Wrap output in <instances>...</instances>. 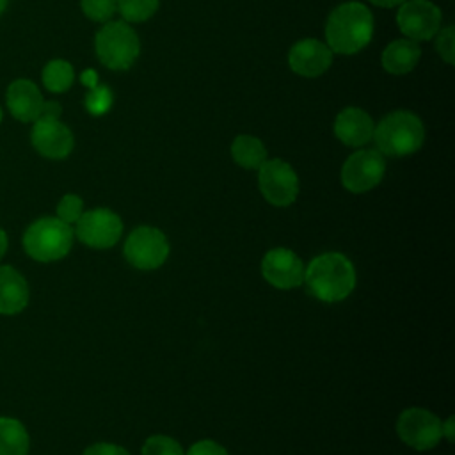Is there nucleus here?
Wrapping results in <instances>:
<instances>
[{"label": "nucleus", "mask_w": 455, "mask_h": 455, "mask_svg": "<svg viewBox=\"0 0 455 455\" xmlns=\"http://www.w3.org/2000/svg\"><path fill=\"white\" fill-rule=\"evenodd\" d=\"M373 14L361 2L339 4L327 18L325 44L332 53L354 55L361 52L373 37Z\"/></svg>", "instance_id": "1"}, {"label": "nucleus", "mask_w": 455, "mask_h": 455, "mask_svg": "<svg viewBox=\"0 0 455 455\" xmlns=\"http://www.w3.org/2000/svg\"><path fill=\"white\" fill-rule=\"evenodd\" d=\"M304 281L318 300L338 302L355 288V268L341 252H325L304 268Z\"/></svg>", "instance_id": "2"}, {"label": "nucleus", "mask_w": 455, "mask_h": 455, "mask_svg": "<svg viewBox=\"0 0 455 455\" xmlns=\"http://www.w3.org/2000/svg\"><path fill=\"white\" fill-rule=\"evenodd\" d=\"M377 151L386 156H407L416 153L425 142V126L421 119L409 110L387 114L373 128Z\"/></svg>", "instance_id": "3"}, {"label": "nucleus", "mask_w": 455, "mask_h": 455, "mask_svg": "<svg viewBox=\"0 0 455 455\" xmlns=\"http://www.w3.org/2000/svg\"><path fill=\"white\" fill-rule=\"evenodd\" d=\"M94 48L105 68L123 71L135 64L140 53V41L126 21H107L96 32Z\"/></svg>", "instance_id": "4"}, {"label": "nucleus", "mask_w": 455, "mask_h": 455, "mask_svg": "<svg viewBox=\"0 0 455 455\" xmlns=\"http://www.w3.org/2000/svg\"><path fill=\"white\" fill-rule=\"evenodd\" d=\"M73 245V229L57 217H43L32 222L23 235V247L36 261L64 258Z\"/></svg>", "instance_id": "5"}, {"label": "nucleus", "mask_w": 455, "mask_h": 455, "mask_svg": "<svg viewBox=\"0 0 455 455\" xmlns=\"http://www.w3.org/2000/svg\"><path fill=\"white\" fill-rule=\"evenodd\" d=\"M123 252L132 267L139 270H155L165 263L169 256V242L160 229L140 226L128 235Z\"/></svg>", "instance_id": "6"}, {"label": "nucleus", "mask_w": 455, "mask_h": 455, "mask_svg": "<svg viewBox=\"0 0 455 455\" xmlns=\"http://www.w3.org/2000/svg\"><path fill=\"white\" fill-rule=\"evenodd\" d=\"M258 185L263 197L274 206H290L299 196V178L293 167L281 158H267L258 169Z\"/></svg>", "instance_id": "7"}, {"label": "nucleus", "mask_w": 455, "mask_h": 455, "mask_svg": "<svg viewBox=\"0 0 455 455\" xmlns=\"http://www.w3.org/2000/svg\"><path fill=\"white\" fill-rule=\"evenodd\" d=\"M398 437L411 448L425 451L432 450L443 437L441 419L427 409H405L396 421Z\"/></svg>", "instance_id": "8"}, {"label": "nucleus", "mask_w": 455, "mask_h": 455, "mask_svg": "<svg viewBox=\"0 0 455 455\" xmlns=\"http://www.w3.org/2000/svg\"><path fill=\"white\" fill-rule=\"evenodd\" d=\"M386 172L384 155L377 149H359L352 153L341 167V183L348 192L363 194L375 188Z\"/></svg>", "instance_id": "9"}, {"label": "nucleus", "mask_w": 455, "mask_h": 455, "mask_svg": "<svg viewBox=\"0 0 455 455\" xmlns=\"http://www.w3.org/2000/svg\"><path fill=\"white\" fill-rule=\"evenodd\" d=\"M443 12L430 0H405L398 5L396 23L407 39L428 41L441 30Z\"/></svg>", "instance_id": "10"}, {"label": "nucleus", "mask_w": 455, "mask_h": 455, "mask_svg": "<svg viewBox=\"0 0 455 455\" xmlns=\"http://www.w3.org/2000/svg\"><path fill=\"white\" fill-rule=\"evenodd\" d=\"M75 233L82 243L92 249H108L121 238L123 222L112 210L94 208L82 213Z\"/></svg>", "instance_id": "11"}, {"label": "nucleus", "mask_w": 455, "mask_h": 455, "mask_svg": "<svg viewBox=\"0 0 455 455\" xmlns=\"http://www.w3.org/2000/svg\"><path fill=\"white\" fill-rule=\"evenodd\" d=\"M261 274L272 286L279 290H291L304 281V265L293 251L275 247L263 256Z\"/></svg>", "instance_id": "12"}, {"label": "nucleus", "mask_w": 455, "mask_h": 455, "mask_svg": "<svg viewBox=\"0 0 455 455\" xmlns=\"http://www.w3.org/2000/svg\"><path fill=\"white\" fill-rule=\"evenodd\" d=\"M288 64L293 73L306 78H315L331 68L332 50L318 39L306 37L290 48Z\"/></svg>", "instance_id": "13"}, {"label": "nucleus", "mask_w": 455, "mask_h": 455, "mask_svg": "<svg viewBox=\"0 0 455 455\" xmlns=\"http://www.w3.org/2000/svg\"><path fill=\"white\" fill-rule=\"evenodd\" d=\"M34 148L46 158L60 160L66 158L73 149V133L71 130L60 123L59 119H46L39 117L34 123L30 133Z\"/></svg>", "instance_id": "14"}, {"label": "nucleus", "mask_w": 455, "mask_h": 455, "mask_svg": "<svg viewBox=\"0 0 455 455\" xmlns=\"http://www.w3.org/2000/svg\"><path fill=\"white\" fill-rule=\"evenodd\" d=\"M373 119L359 107H347L334 119V135L350 148L368 144L373 137Z\"/></svg>", "instance_id": "15"}, {"label": "nucleus", "mask_w": 455, "mask_h": 455, "mask_svg": "<svg viewBox=\"0 0 455 455\" xmlns=\"http://www.w3.org/2000/svg\"><path fill=\"white\" fill-rule=\"evenodd\" d=\"M43 101L44 100L41 96V91L36 87L34 82L27 78L14 80L7 87V107L18 121H36L41 114Z\"/></svg>", "instance_id": "16"}, {"label": "nucleus", "mask_w": 455, "mask_h": 455, "mask_svg": "<svg viewBox=\"0 0 455 455\" xmlns=\"http://www.w3.org/2000/svg\"><path fill=\"white\" fill-rule=\"evenodd\" d=\"M28 302V284L12 267H0V313L16 315Z\"/></svg>", "instance_id": "17"}, {"label": "nucleus", "mask_w": 455, "mask_h": 455, "mask_svg": "<svg viewBox=\"0 0 455 455\" xmlns=\"http://www.w3.org/2000/svg\"><path fill=\"white\" fill-rule=\"evenodd\" d=\"M421 57V48L412 39H395L391 41L380 57L382 68L391 75L411 73Z\"/></svg>", "instance_id": "18"}, {"label": "nucleus", "mask_w": 455, "mask_h": 455, "mask_svg": "<svg viewBox=\"0 0 455 455\" xmlns=\"http://www.w3.org/2000/svg\"><path fill=\"white\" fill-rule=\"evenodd\" d=\"M231 156L243 169H259L267 160V149L258 137L238 135L231 144Z\"/></svg>", "instance_id": "19"}, {"label": "nucleus", "mask_w": 455, "mask_h": 455, "mask_svg": "<svg viewBox=\"0 0 455 455\" xmlns=\"http://www.w3.org/2000/svg\"><path fill=\"white\" fill-rule=\"evenodd\" d=\"M28 434L14 418H0V455H27Z\"/></svg>", "instance_id": "20"}, {"label": "nucleus", "mask_w": 455, "mask_h": 455, "mask_svg": "<svg viewBox=\"0 0 455 455\" xmlns=\"http://www.w3.org/2000/svg\"><path fill=\"white\" fill-rule=\"evenodd\" d=\"M75 69L68 60L53 59L43 69V84L50 92H64L73 85Z\"/></svg>", "instance_id": "21"}, {"label": "nucleus", "mask_w": 455, "mask_h": 455, "mask_svg": "<svg viewBox=\"0 0 455 455\" xmlns=\"http://www.w3.org/2000/svg\"><path fill=\"white\" fill-rule=\"evenodd\" d=\"M160 0H117V11L128 23H142L158 11Z\"/></svg>", "instance_id": "22"}, {"label": "nucleus", "mask_w": 455, "mask_h": 455, "mask_svg": "<svg viewBox=\"0 0 455 455\" xmlns=\"http://www.w3.org/2000/svg\"><path fill=\"white\" fill-rule=\"evenodd\" d=\"M142 455H185L178 441L167 435H151L142 446Z\"/></svg>", "instance_id": "23"}, {"label": "nucleus", "mask_w": 455, "mask_h": 455, "mask_svg": "<svg viewBox=\"0 0 455 455\" xmlns=\"http://www.w3.org/2000/svg\"><path fill=\"white\" fill-rule=\"evenodd\" d=\"M80 5L92 21H108L117 11V0H80Z\"/></svg>", "instance_id": "24"}, {"label": "nucleus", "mask_w": 455, "mask_h": 455, "mask_svg": "<svg viewBox=\"0 0 455 455\" xmlns=\"http://www.w3.org/2000/svg\"><path fill=\"white\" fill-rule=\"evenodd\" d=\"M85 107L92 116H103L112 107V92L105 85H94L85 96Z\"/></svg>", "instance_id": "25"}, {"label": "nucleus", "mask_w": 455, "mask_h": 455, "mask_svg": "<svg viewBox=\"0 0 455 455\" xmlns=\"http://www.w3.org/2000/svg\"><path fill=\"white\" fill-rule=\"evenodd\" d=\"M84 213V201L75 194H66L57 204V219L66 224H76Z\"/></svg>", "instance_id": "26"}, {"label": "nucleus", "mask_w": 455, "mask_h": 455, "mask_svg": "<svg viewBox=\"0 0 455 455\" xmlns=\"http://www.w3.org/2000/svg\"><path fill=\"white\" fill-rule=\"evenodd\" d=\"M435 50L446 64L455 62V28L453 25L444 27L435 34Z\"/></svg>", "instance_id": "27"}, {"label": "nucleus", "mask_w": 455, "mask_h": 455, "mask_svg": "<svg viewBox=\"0 0 455 455\" xmlns=\"http://www.w3.org/2000/svg\"><path fill=\"white\" fill-rule=\"evenodd\" d=\"M187 455H229V453L222 444H219L215 441H210V439H204V441L194 443L188 448Z\"/></svg>", "instance_id": "28"}, {"label": "nucleus", "mask_w": 455, "mask_h": 455, "mask_svg": "<svg viewBox=\"0 0 455 455\" xmlns=\"http://www.w3.org/2000/svg\"><path fill=\"white\" fill-rule=\"evenodd\" d=\"M84 455H130L123 446L112 443H94L85 448Z\"/></svg>", "instance_id": "29"}, {"label": "nucleus", "mask_w": 455, "mask_h": 455, "mask_svg": "<svg viewBox=\"0 0 455 455\" xmlns=\"http://www.w3.org/2000/svg\"><path fill=\"white\" fill-rule=\"evenodd\" d=\"M60 105L57 101H43V107H41V114L39 117H46V119H59L60 116ZM37 117V119H39Z\"/></svg>", "instance_id": "30"}, {"label": "nucleus", "mask_w": 455, "mask_h": 455, "mask_svg": "<svg viewBox=\"0 0 455 455\" xmlns=\"http://www.w3.org/2000/svg\"><path fill=\"white\" fill-rule=\"evenodd\" d=\"M82 82L91 89V87L98 85V76H96V73H94L92 69H87V71L82 75Z\"/></svg>", "instance_id": "31"}, {"label": "nucleus", "mask_w": 455, "mask_h": 455, "mask_svg": "<svg viewBox=\"0 0 455 455\" xmlns=\"http://www.w3.org/2000/svg\"><path fill=\"white\" fill-rule=\"evenodd\" d=\"M368 2L373 4V5H377V7H386V9H389V7H396V5L403 4L405 0H368Z\"/></svg>", "instance_id": "32"}, {"label": "nucleus", "mask_w": 455, "mask_h": 455, "mask_svg": "<svg viewBox=\"0 0 455 455\" xmlns=\"http://www.w3.org/2000/svg\"><path fill=\"white\" fill-rule=\"evenodd\" d=\"M443 435H446L448 441H453V418H448L446 423H443Z\"/></svg>", "instance_id": "33"}, {"label": "nucleus", "mask_w": 455, "mask_h": 455, "mask_svg": "<svg viewBox=\"0 0 455 455\" xmlns=\"http://www.w3.org/2000/svg\"><path fill=\"white\" fill-rule=\"evenodd\" d=\"M5 251H7V235H5V231L0 228V259H2V256L5 254Z\"/></svg>", "instance_id": "34"}, {"label": "nucleus", "mask_w": 455, "mask_h": 455, "mask_svg": "<svg viewBox=\"0 0 455 455\" xmlns=\"http://www.w3.org/2000/svg\"><path fill=\"white\" fill-rule=\"evenodd\" d=\"M5 5H7V0H0V14L4 12V9H5Z\"/></svg>", "instance_id": "35"}, {"label": "nucleus", "mask_w": 455, "mask_h": 455, "mask_svg": "<svg viewBox=\"0 0 455 455\" xmlns=\"http://www.w3.org/2000/svg\"><path fill=\"white\" fill-rule=\"evenodd\" d=\"M0 116H2V112H0Z\"/></svg>", "instance_id": "36"}]
</instances>
